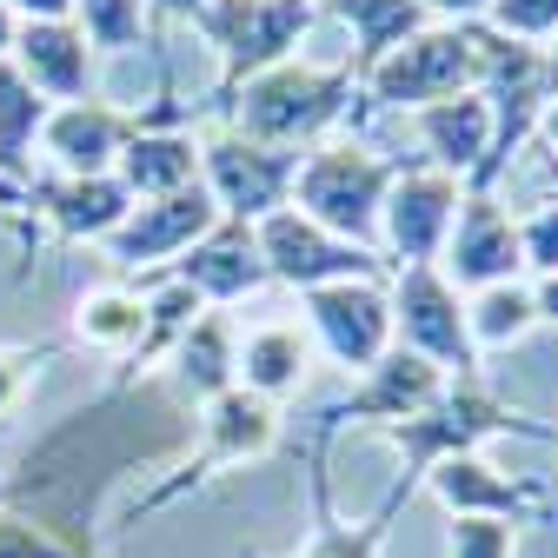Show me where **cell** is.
<instances>
[{
	"label": "cell",
	"mask_w": 558,
	"mask_h": 558,
	"mask_svg": "<svg viewBox=\"0 0 558 558\" xmlns=\"http://www.w3.org/2000/svg\"><path fill=\"white\" fill-rule=\"evenodd\" d=\"M386 433L399 446V493L405 499L426 485L433 465H446L459 452H478L485 439H551V426H538V418H525L512 399H499L485 373H452L446 392L426 412L399 418V426H386Z\"/></svg>",
	"instance_id": "6da1fadb"
},
{
	"label": "cell",
	"mask_w": 558,
	"mask_h": 558,
	"mask_svg": "<svg viewBox=\"0 0 558 558\" xmlns=\"http://www.w3.org/2000/svg\"><path fill=\"white\" fill-rule=\"evenodd\" d=\"M360 100V74L353 66H313V60H279L266 74H253L220 120H233L240 140H259V147H300V140L339 126Z\"/></svg>",
	"instance_id": "7a4b0ae2"
},
{
	"label": "cell",
	"mask_w": 558,
	"mask_h": 558,
	"mask_svg": "<svg viewBox=\"0 0 558 558\" xmlns=\"http://www.w3.org/2000/svg\"><path fill=\"white\" fill-rule=\"evenodd\" d=\"M472 87H478V21L418 27L360 81V107L345 120H353V133H366L379 113H418V107L472 94Z\"/></svg>",
	"instance_id": "3957f363"
},
{
	"label": "cell",
	"mask_w": 558,
	"mask_h": 558,
	"mask_svg": "<svg viewBox=\"0 0 558 558\" xmlns=\"http://www.w3.org/2000/svg\"><path fill=\"white\" fill-rule=\"evenodd\" d=\"M313 21H319V0H206L193 14V27L206 34V47H220V87L206 100V113H227V100L253 74L293 60L300 34Z\"/></svg>",
	"instance_id": "277c9868"
},
{
	"label": "cell",
	"mask_w": 558,
	"mask_h": 558,
	"mask_svg": "<svg viewBox=\"0 0 558 558\" xmlns=\"http://www.w3.org/2000/svg\"><path fill=\"white\" fill-rule=\"evenodd\" d=\"M392 180H399L392 160L366 154L360 140H332V147H319V154L300 160L293 206H300L313 227H326L332 240H353V246L373 253V240H379V206H386Z\"/></svg>",
	"instance_id": "5b68a950"
},
{
	"label": "cell",
	"mask_w": 558,
	"mask_h": 558,
	"mask_svg": "<svg viewBox=\"0 0 558 558\" xmlns=\"http://www.w3.org/2000/svg\"><path fill=\"white\" fill-rule=\"evenodd\" d=\"M272 446H279V405H272V399H259V392H246V386H227L220 399H206V405H199V452H186V459H180V472H167L147 499H133V512H126V519H147V512L173 506L180 493H193V485L220 478L227 465L266 459Z\"/></svg>",
	"instance_id": "8992f818"
},
{
	"label": "cell",
	"mask_w": 558,
	"mask_h": 558,
	"mask_svg": "<svg viewBox=\"0 0 558 558\" xmlns=\"http://www.w3.org/2000/svg\"><path fill=\"white\" fill-rule=\"evenodd\" d=\"M386 300H392V345L433 360L439 373H485L478 345H472V326H465V300L433 259L399 266Z\"/></svg>",
	"instance_id": "52a82bcc"
},
{
	"label": "cell",
	"mask_w": 558,
	"mask_h": 558,
	"mask_svg": "<svg viewBox=\"0 0 558 558\" xmlns=\"http://www.w3.org/2000/svg\"><path fill=\"white\" fill-rule=\"evenodd\" d=\"M293 173H300L293 147H259V140H240L233 126L199 140V180H206V193L220 199L227 220L259 227L266 214L293 206Z\"/></svg>",
	"instance_id": "ba28073f"
},
{
	"label": "cell",
	"mask_w": 558,
	"mask_h": 558,
	"mask_svg": "<svg viewBox=\"0 0 558 558\" xmlns=\"http://www.w3.org/2000/svg\"><path fill=\"white\" fill-rule=\"evenodd\" d=\"M227 214H220V199L206 193V180H193V186H180V193H160V199H140L133 214L100 240L107 246V259L120 266V272H133V279H147V272H160V266H173L193 240H206Z\"/></svg>",
	"instance_id": "9c48e42d"
},
{
	"label": "cell",
	"mask_w": 558,
	"mask_h": 558,
	"mask_svg": "<svg viewBox=\"0 0 558 558\" xmlns=\"http://www.w3.org/2000/svg\"><path fill=\"white\" fill-rule=\"evenodd\" d=\"M253 246L266 259V279H279V287H339V279H379L386 259L353 246V240H332L326 227H313L300 206H279V214H266L253 227Z\"/></svg>",
	"instance_id": "30bf717a"
},
{
	"label": "cell",
	"mask_w": 558,
	"mask_h": 558,
	"mask_svg": "<svg viewBox=\"0 0 558 558\" xmlns=\"http://www.w3.org/2000/svg\"><path fill=\"white\" fill-rule=\"evenodd\" d=\"M439 392H446V373H439L433 360L405 353V345H386V353L360 373V386L345 392L339 405H326V412H319V426H313V433L339 439L345 426H399V418L426 412Z\"/></svg>",
	"instance_id": "8fae6325"
},
{
	"label": "cell",
	"mask_w": 558,
	"mask_h": 558,
	"mask_svg": "<svg viewBox=\"0 0 558 558\" xmlns=\"http://www.w3.org/2000/svg\"><path fill=\"white\" fill-rule=\"evenodd\" d=\"M439 272L452 287H506V279L525 272L519 259V220L499 206V193H459V214H452V233L439 246Z\"/></svg>",
	"instance_id": "7c38bea8"
},
{
	"label": "cell",
	"mask_w": 558,
	"mask_h": 558,
	"mask_svg": "<svg viewBox=\"0 0 558 558\" xmlns=\"http://www.w3.org/2000/svg\"><path fill=\"white\" fill-rule=\"evenodd\" d=\"M426 485L439 493V506L452 519H499V525H538L551 512V493H545V478H519V472H499V465H485L478 452H459L446 465L426 472Z\"/></svg>",
	"instance_id": "4fadbf2b"
},
{
	"label": "cell",
	"mask_w": 558,
	"mask_h": 558,
	"mask_svg": "<svg viewBox=\"0 0 558 558\" xmlns=\"http://www.w3.org/2000/svg\"><path fill=\"white\" fill-rule=\"evenodd\" d=\"M300 300H306L319 345L345 373H366L392 345V300L379 293V279H339V287H313Z\"/></svg>",
	"instance_id": "5bb4252c"
},
{
	"label": "cell",
	"mask_w": 558,
	"mask_h": 558,
	"mask_svg": "<svg viewBox=\"0 0 558 558\" xmlns=\"http://www.w3.org/2000/svg\"><path fill=\"white\" fill-rule=\"evenodd\" d=\"M452 214H459V180L452 173H439V167H399V180H392V193L379 206V233H386V246H392L399 266H418V259L439 266Z\"/></svg>",
	"instance_id": "9a60e30c"
},
{
	"label": "cell",
	"mask_w": 558,
	"mask_h": 558,
	"mask_svg": "<svg viewBox=\"0 0 558 558\" xmlns=\"http://www.w3.org/2000/svg\"><path fill=\"white\" fill-rule=\"evenodd\" d=\"M140 133V113L113 107V100H66L47 113L40 126V154L66 173V180H87V173H113L120 154H126V140Z\"/></svg>",
	"instance_id": "2e32d148"
},
{
	"label": "cell",
	"mask_w": 558,
	"mask_h": 558,
	"mask_svg": "<svg viewBox=\"0 0 558 558\" xmlns=\"http://www.w3.org/2000/svg\"><path fill=\"white\" fill-rule=\"evenodd\" d=\"M147 279H180V287H193L206 306H233V300H246L253 287H266V259H259L246 220H220L206 240H193L173 266H160V272H147Z\"/></svg>",
	"instance_id": "e0dca14e"
},
{
	"label": "cell",
	"mask_w": 558,
	"mask_h": 558,
	"mask_svg": "<svg viewBox=\"0 0 558 558\" xmlns=\"http://www.w3.org/2000/svg\"><path fill=\"white\" fill-rule=\"evenodd\" d=\"M8 60L34 81V94L53 100V107L94 100V66H100V53L87 47V34H81L74 21H21Z\"/></svg>",
	"instance_id": "ac0fdd59"
},
{
	"label": "cell",
	"mask_w": 558,
	"mask_h": 558,
	"mask_svg": "<svg viewBox=\"0 0 558 558\" xmlns=\"http://www.w3.org/2000/svg\"><path fill=\"white\" fill-rule=\"evenodd\" d=\"M326 452H332V439L326 433H313L306 439V465H313V532H306V545L293 551V558H379L386 551V532H392V519L412 506L399 485L379 499V512L373 519H353L345 525L339 512H332V478H326Z\"/></svg>",
	"instance_id": "d6986e66"
},
{
	"label": "cell",
	"mask_w": 558,
	"mask_h": 558,
	"mask_svg": "<svg viewBox=\"0 0 558 558\" xmlns=\"http://www.w3.org/2000/svg\"><path fill=\"white\" fill-rule=\"evenodd\" d=\"M227 386H240V332H233L227 313L206 306L180 332V345H173V392L186 405H206V399H220Z\"/></svg>",
	"instance_id": "ffe728a7"
},
{
	"label": "cell",
	"mask_w": 558,
	"mask_h": 558,
	"mask_svg": "<svg viewBox=\"0 0 558 558\" xmlns=\"http://www.w3.org/2000/svg\"><path fill=\"white\" fill-rule=\"evenodd\" d=\"M27 199H40V214L53 220L60 240H107L126 214H133V193L113 173H87V180H53V186H27Z\"/></svg>",
	"instance_id": "44dd1931"
},
{
	"label": "cell",
	"mask_w": 558,
	"mask_h": 558,
	"mask_svg": "<svg viewBox=\"0 0 558 558\" xmlns=\"http://www.w3.org/2000/svg\"><path fill=\"white\" fill-rule=\"evenodd\" d=\"M113 180L133 193V199H160V193H180L199 180V140L186 126H140L126 140V154L113 167Z\"/></svg>",
	"instance_id": "7402d4cb"
},
{
	"label": "cell",
	"mask_w": 558,
	"mask_h": 558,
	"mask_svg": "<svg viewBox=\"0 0 558 558\" xmlns=\"http://www.w3.org/2000/svg\"><path fill=\"white\" fill-rule=\"evenodd\" d=\"M418 140H426V154L439 173H478L485 147H493V107H485V94H452V100H433L418 107Z\"/></svg>",
	"instance_id": "603a6c76"
},
{
	"label": "cell",
	"mask_w": 558,
	"mask_h": 558,
	"mask_svg": "<svg viewBox=\"0 0 558 558\" xmlns=\"http://www.w3.org/2000/svg\"><path fill=\"white\" fill-rule=\"evenodd\" d=\"M47 113H53V100L34 94V81L14 60H0V199L27 193V154L40 147Z\"/></svg>",
	"instance_id": "cb8c5ba5"
},
{
	"label": "cell",
	"mask_w": 558,
	"mask_h": 558,
	"mask_svg": "<svg viewBox=\"0 0 558 558\" xmlns=\"http://www.w3.org/2000/svg\"><path fill=\"white\" fill-rule=\"evenodd\" d=\"M306 366H313V345H306V332L287 326V319L246 332V345H240V386L259 392V399H272V405L306 386Z\"/></svg>",
	"instance_id": "d4e9b609"
},
{
	"label": "cell",
	"mask_w": 558,
	"mask_h": 558,
	"mask_svg": "<svg viewBox=\"0 0 558 558\" xmlns=\"http://www.w3.org/2000/svg\"><path fill=\"white\" fill-rule=\"evenodd\" d=\"M332 14L353 27V60H345V66H353L360 81L392 47H405L418 27H426V8H418V0H332Z\"/></svg>",
	"instance_id": "484cf974"
},
{
	"label": "cell",
	"mask_w": 558,
	"mask_h": 558,
	"mask_svg": "<svg viewBox=\"0 0 558 558\" xmlns=\"http://www.w3.org/2000/svg\"><path fill=\"white\" fill-rule=\"evenodd\" d=\"M465 326H472V345H478V360H485V353H499V345H519V339L538 326L532 287L506 279V287H485V293H472V306H465Z\"/></svg>",
	"instance_id": "4316f807"
},
{
	"label": "cell",
	"mask_w": 558,
	"mask_h": 558,
	"mask_svg": "<svg viewBox=\"0 0 558 558\" xmlns=\"http://www.w3.org/2000/svg\"><path fill=\"white\" fill-rule=\"evenodd\" d=\"M140 332H147V293H126V287H107V293H87L81 313H74V339L87 345H107V353H133Z\"/></svg>",
	"instance_id": "83f0119b"
},
{
	"label": "cell",
	"mask_w": 558,
	"mask_h": 558,
	"mask_svg": "<svg viewBox=\"0 0 558 558\" xmlns=\"http://www.w3.org/2000/svg\"><path fill=\"white\" fill-rule=\"evenodd\" d=\"M74 27L87 34L94 53L147 47V0H74Z\"/></svg>",
	"instance_id": "f1b7e54d"
},
{
	"label": "cell",
	"mask_w": 558,
	"mask_h": 558,
	"mask_svg": "<svg viewBox=\"0 0 558 558\" xmlns=\"http://www.w3.org/2000/svg\"><path fill=\"white\" fill-rule=\"evenodd\" d=\"M485 27L506 34V40H551L558 34V0H493L485 8Z\"/></svg>",
	"instance_id": "f546056e"
},
{
	"label": "cell",
	"mask_w": 558,
	"mask_h": 558,
	"mask_svg": "<svg viewBox=\"0 0 558 558\" xmlns=\"http://www.w3.org/2000/svg\"><path fill=\"white\" fill-rule=\"evenodd\" d=\"M519 259H525L538 279H551V272H558V199H545L538 214H525V220H519Z\"/></svg>",
	"instance_id": "4dcf8cb0"
},
{
	"label": "cell",
	"mask_w": 558,
	"mask_h": 558,
	"mask_svg": "<svg viewBox=\"0 0 558 558\" xmlns=\"http://www.w3.org/2000/svg\"><path fill=\"white\" fill-rule=\"evenodd\" d=\"M452 558H519V532L499 519H452Z\"/></svg>",
	"instance_id": "1f68e13d"
},
{
	"label": "cell",
	"mask_w": 558,
	"mask_h": 558,
	"mask_svg": "<svg viewBox=\"0 0 558 558\" xmlns=\"http://www.w3.org/2000/svg\"><path fill=\"white\" fill-rule=\"evenodd\" d=\"M47 353H53V345H40V353H0V418L21 405V392H27V366L47 360Z\"/></svg>",
	"instance_id": "d6a6232c"
},
{
	"label": "cell",
	"mask_w": 558,
	"mask_h": 558,
	"mask_svg": "<svg viewBox=\"0 0 558 558\" xmlns=\"http://www.w3.org/2000/svg\"><path fill=\"white\" fill-rule=\"evenodd\" d=\"M199 8H206V0H147V34L167 27V21H193Z\"/></svg>",
	"instance_id": "836d02e7"
},
{
	"label": "cell",
	"mask_w": 558,
	"mask_h": 558,
	"mask_svg": "<svg viewBox=\"0 0 558 558\" xmlns=\"http://www.w3.org/2000/svg\"><path fill=\"white\" fill-rule=\"evenodd\" d=\"M21 21H74V0H8Z\"/></svg>",
	"instance_id": "e575fe53"
},
{
	"label": "cell",
	"mask_w": 558,
	"mask_h": 558,
	"mask_svg": "<svg viewBox=\"0 0 558 558\" xmlns=\"http://www.w3.org/2000/svg\"><path fill=\"white\" fill-rule=\"evenodd\" d=\"M418 8H426V14H446V21H478L493 0H418Z\"/></svg>",
	"instance_id": "d590c367"
},
{
	"label": "cell",
	"mask_w": 558,
	"mask_h": 558,
	"mask_svg": "<svg viewBox=\"0 0 558 558\" xmlns=\"http://www.w3.org/2000/svg\"><path fill=\"white\" fill-rule=\"evenodd\" d=\"M532 306H538V319H558V272L532 287Z\"/></svg>",
	"instance_id": "8d00e7d4"
},
{
	"label": "cell",
	"mask_w": 558,
	"mask_h": 558,
	"mask_svg": "<svg viewBox=\"0 0 558 558\" xmlns=\"http://www.w3.org/2000/svg\"><path fill=\"white\" fill-rule=\"evenodd\" d=\"M538 140H545V154H558V94L545 100V113H538V126H532Z\"/></svg>",
	"instance_id": "74e56055"
},
{
	"label": "cell",
	"mask_w": 558,
	"mask_h": 558,
	"mask_svg": "<svg viewBox=\"0 0 558 558\" xmlns=\"http://www.w3.org/2000/svg\"><path fill=\"white\" fill-rule=\"evenodd\" d=\"M14 34H21V14L8 8V0H0V60H8V53H14Z\"/></svg>",
	"instance_id": "f35d334b"
},
{
	"label": "cell",
	"mask_w": 558,
	"mask_h": 558,
	"mask_svg": "<svg viewBox=\"0 0 558 558\" xmlns=\"http://www.w3.org/2000/svg\"><path fill=\"white\" fill-rule=\"evenodd\" d=\"M538 173H545V186L558 193V154H538Z\"/></svg>",
	"instance_id": "ab89813d"
},
{
	"label": "cell",
	"mask_w": 558,
	"mask_h": 558,
	"mask_svg": "<svg viewBox=\"0 0 558 558\" xmlns=\"http://www.w3.org/2000/svg\"><path fill=\"white\" fill-rule=\"evenodd\" d=\"M545 74H551V94H558V47H545Z\"/></svg>",
	"instance_id": "60d3db41"
},
{
	"label": "cell",
	"mask_w": 558,
	"mask_h": 558,
	"mask_svg": "<svg viewBox=\"0 0 558 558\" xmlns=\"http://www.w3.org/2000/svg\"><path fill=\"white\" fill-rule=\"evenodd\" d=\"M545 446H558V426H551V439H545Z\"/></svg>",
	"instance_id": "b9f144b4"
},
{
	"label": "cell",
	"mask_w": 558,
	"mask_h": 558,
	"mask_svg": "<svg viewBox=\"0 0 558 558\" xmlns=\"http://www.w3.org/2000/svg\"><path fill=\"white\" fill-rule=\"evenodd\" d=\"M0 227H8V220H0Z\"/></svg>",
	"instance_id": "7bdbcfd3"
}]
</instances>
